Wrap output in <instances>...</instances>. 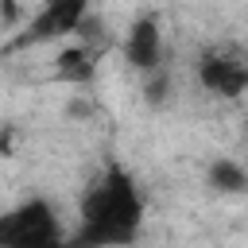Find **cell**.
<instances>
[{
  "mask_svg": "<svg viewBox=\"0 0 248 248\" xmlns=\"http://www.w3.org/2000/svg\"><path fill=\"white\" fill-rule=\"evenodd\" d=\"M0 248H70L62 240L58 209L46 198H27L0 213Z\"/></svg>",
  "mask_w": 248,
  "mask_h": 248,
  "instance_id": "7a4b0ae2",
  "label": "cell"
},
{
  "mask_svg": "<svg viewBox=\"0 0 248 248\" xmlns=\"http://www.w3.org/2000/svg\"><path fill=\"white\" fill-rule=\"evenodd\" d=\"M93 70H97V62H93L89 46H66L58 54V78L70 81V85H85L93 78Z\"/></svg>",
  "mask_w": 248,
  "mask_h": 248,
  "instance_id": "8992f818",
  "label": "cell"
},
{
  "mask_svg": "<svg viewBox=\"0 0 248 248\" xmlns=\"http://www.w3.org/2000/svg\"><path fill=\"white\" fill-rule=\"evenodd\" d=\"M209 186L221 190V194H244L248 190V170L236 163V159H213L209 170H205Z\"/></svg>",
  "mask_w": 248,
  "mask_h": 248,
  "instance_id": "52a82bcc",
  "label": "cell"
},
{
  "mask_svg": "<svg viewBox=\"0 0 248 248\" xmlns=\"http://www.w3.org/2000/svg\"><path fill=\"white\" fill-rule=\"evenodd\" d=\"M198 81L213 97H240L248 93V46L244 43H213L198 54Z\"/></svg>",
  "mask_w": 248,
  "mask_h": 248,
  "instance_id": "3957f363",
  "label": "cell"
},
{
  "mask_svg": "<svg viewBox=\"0 0 248 248\" xmlns=\"http://www.w3.org/2000/svg\"><path fill=\"white\" fill-rule=\"evenodd\" d=\"M89 8L81 0H50L46 8H39V16L27 23V35L19 43H43V39H58V35H74L81 31Z\"/></svg>",
  "mask_w": 248,
  "mask_h": 248,
  "instance_id": "277c9868",
  "label": "cell"
},
{
  "mask_svg": "<svg viewBox=\"0 0 248 248\" xmlns=\"http://www.w3.org/2000/svg\"><path fill=\"white\" fill-rule=\"evenodd\" d=\"M124 58L143 70V74H159L163 70V27L155 16H140L132 27H128V39H124Z\"/></svg>",
  "mask_w": 248,
  "mask_h": 248,
  "instance_id": "5b68a950",
  "label": "cell"
},
{
  "mask_svg": "<svg viewBox=\"0 0 248 248\" xmlns=\"http://www.w3.org/2000/svg\"><path fill=\"white\" fill-rule=\"evenodd\" d=\"M147 101H151V105H163V101H167V74H163V70L147 81Z\"/></svg>",
  "mask_w": 248,
  "mask_h": 248,
  "instance_id": "ba28073f",
  "label": "cell"
},
{
  "mask_svg": "<svg viewBox=\"0 0 248 248\" xmlns=\"http://www.w3.org/2000/svg\"><path fill=\"white\" fill-rule=\"evenodd\" d=\"M140 225H143V194L136 178L120 163H112L81 194L78 232L70 248H124L140 236Z\"/></svg>",
  "mask_w": 248,
  "mask_h": 248,
  "instance_id": "6da1fadb",
  "label": "cell"
}]
</instances>
